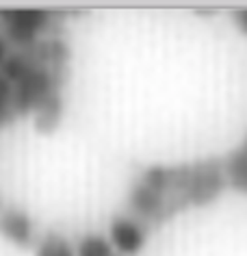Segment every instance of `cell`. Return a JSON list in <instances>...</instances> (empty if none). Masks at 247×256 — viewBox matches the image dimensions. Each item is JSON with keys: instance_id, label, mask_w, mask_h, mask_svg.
<instances>
[{"instance_id": "obj_1", "label": "cell", "mask_w": 247, "mask_h": 256, "mask_svg": "<svg viewBox=\"0 0 247 256\" xmlns=\"http://www.w3.org/2000/svg\"><path fill=\"white\" fill-rule=\"evenodd\" d=\"M67 80V66H35L13 82V106L17 118L33 115L52 94H59Z\"/></svg>"}, {"instance_id": "obj_2", "label": "cell", "mask_w": 247, "mask_h": 256, "mask_svg": "<svg viewBox=\"0 0 247 256\" xmlns=\"http://www.w3.org/2000/svg\"><path fill=\"white\" fill-rule=\"evenodd\" d=\"M54 11L48 9H2L0 11V33L9 42L11 50H24L41 42L56 24Z\"/></svg>"}, {"instance_id": "obj_3", "label": "cell", "mask_w": 247, "mask_h": 256, "mask_svg": "<svg viewBox=\"0 0 247 256\" xmlns=\"http://www.w3.org/2000/svg\"><path fill=\"white\" fill-rule=\"evenodd\" d=\"M226 187L228 180L224 172V158H204V161L187 165L185 200L189 206H211L221 198Z\"/></svg>"}, {"instance_id": "obj_4", "label": "cell", "mask_w": 247, "mask_h": 256, "mask_svg": "<svg viewBox=\"0 0 247 256\" xmlns=\"http://www.w3.org/2000/svg\"><path fill=\"white\" fill-rule=\"evenodd\" d=\"M126 204H128L130 215L135 217V220H139L141 224H145V226H158V224L172 220L165 196L158 194L156 189L148 187V184L141 182L139 178H137V182L130 187Z\"/></svg>"}, {"instance_id": "obj_5", "label": "cell", "mask_w": 247, "mask_h": 256, "mask_svg": "<svg viewBox=\"0 0 247 256\" xmlns=\"http://www.w3.org/2000/svg\"><path fill=\"white\" fill-rule=\"evenodd\" d=\"M109 241L117 256H137L148 243V226L132 215H115L109 224Z\"/></svg>"}, {"instance_id": "obj_6", "label": "cell", "mask_w": 247, "mask_h": 256, "mask_svg": "<svg viewBox=\"0 0 247 256\" xmlns=\"http://www.w3.org/2000/svg\"><path fill=\"white\" fill-rule=\"evenodd\" d=\"M0 234L20 250L35 248L39 241L37 224L30 213L22 206H4L0 213Z\"/></svg>"}, {"instance_id": "obj_7", "label": "cell", "mask_w": 247, "mask_h": 256, "mask_svg": "<svg viewBox=\"0 0 247 256\" xmlns=\"http://www.w3.org/2000/svg\"><path fill=\"white\" fill-rule=\"evenodd\" d=\"M63 113H65V102H63L61 92L52 94L50 98H46L39 104V108L33 113L37 132H41V135H50V132H54L56 128L61 126V122H63Z\"/></svg>"}, {"instance_id": "obj_8", "label": "cell", "mask_w": 247, "mask_h": 256, "mask_svg": "<svg viewBox=\"0 0 247 256\" xmlns=\"http://www.w3.org/2000/svg\"><path fill=\"white\" fill-rule=\"evenodd\" d=\"M228 187L247 196V139L224 158Z\"/></svg>"}, {"instance_id": "obj_9", "label": "cell", "mask_w": 247, "mask_h": 256, "mask_svg": "<svg viewBox=\"0 0 247 256\" xmlns=\"http://www.w3.org/2000/svg\"><path fill=\"white\" fill-rule=\"evenodd\" d=\"M33 250L35 256H76V246L65 234L56 232V230L43 232Z\"/></svg>"}, {"instance_id": "obj_10", "label": "cell", "mask_w": 247, "mask_h": 256, "mask_svg": "<svg viewBox=\"0 0 247 256\" xmlns=\"http://www.w3.org/2000/svg\"><path fill=\"white\" fill-rule=\"evenodd\" d=\"M76 256H117L111 241L98 232H89L80 236L76 243Z\"/></svg>"}, {"instance_id": "obj_11", "label": "cell", "mask_w": 247, "mask_h": 256, "mask_svg": "<svg viewBox=\"0 0 247 256\" xmlns=\"http://www.w3.org/2000/svg\"><path fill=\"white\" fill-rule=\"evenodd\" d=\"M17 120L13 106V85L0 74V128L11 126Z\"/></svg>"}, {"instance_id": "obj_12", "label": "cell", "mask_w": 247, "mask_h": 256, "mask_svg": "<svg viewBox=\"0 0 247 256\" xmlns=\"http://www.w3.org/2000/svg\"><path fill=\"white\" fill-rule=\"evenodd\" d=\"M232 22H234V26H237L241 33L247 35V7L234 9V11H232Z\"/></svg>"}, {"instance_id": "obj_13", "label": "cell", "mask_w": 247, "mask_h": 256, "mask_svg": "<svg viewBox=\"0 0 247 256\" xmlns=\"http://www.w3.org/2000/svg\"><path fill=\"white\" fill-rule=\"evenodd\" d=\"M11 52V46H9V42L4 40V35L0 33V68H2V63L7 61V56Z\"/></svg>"}, {"instance_id": "obj_14", "label": "cell", "mask_w": 247, "mask_h": 256, "mask_svg": "<svg viewBox=\"0 0 247 256\" xmlns=\"http://www.w3.org/2000/svg\"><path fill=\"white\" fill-rule=\"evenodd\" d=\"M2 208H4V206H2V202H0V213H2Z\"/></svg>"}]
</instances>
